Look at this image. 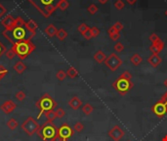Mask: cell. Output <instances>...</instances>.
Returning <instances> with one entry per match:
<instances>
[{
    "mask_svg": "<svg viewBox=\"0 0 167 141\" xmlns=\"http://www.w3.org/2000/svg\"><path fill=\"white\" fill-rule=\"evenodd\" d=\"M91 32H92V34H93V38H96V36H98L100 34V29L97 27H93L91 28Z\"/></svg>",
    "mask_w": 167,
    "mask_h": 141,
    "instance_id": "cell-42",
    "label": "cell"
},
{
    "mask_svg": "<svg viewBox=\"0 0 167 141\" xmlns=\"http://www.w3.org/2000/svg\"><path fill=\"white\" fill-rule=\"evenodd\" d=\"M158 39H159V38H158V35L157 34V33H153V34L150 35V40H151V43H154L155 41H157Z\"/></svg>",
    "mask_w": 167,
    "mask_h": 141,
    "instance_id": "cell-43",
    "label": "cell"
},
{
    "mask_svg": "<svg viewBox=\"0 0 167 141\" xmlns=\"http://www.w3.org/2000/svg\"><path fill=\"white\" fill-rule=\"evenodd\" d=\"M1 24L3 27L5 28V29H10L14 27L15 24H16V19H14L11 15H8V16L4 17L1 20Z\"/></svg>",
    "mask_w": 167,
    "mask_h": 141,
    "instance_id": "cell-13",
    "label": "cell"
},
{
    "mask_svg": "<svg viewBox=\"0 0 167 141\" xmlns=\"http://www.w3.org/2000/svg\"><path fill=\"white\" fill-rule=\"evenodd\" d=\"M88 12L90 13V14H92V15L96 14V13L98 12V7L96 6L95 4H91L90 6L88 7Z\"/></svg>",
    "mask_w": 167,
    "mask_h": 141,
    "instance_id": "cell-33",
    "label": "cell"
},
{
    "mask_svg": "<svg viewBox=\"0 0 167 141\" xmlns=\"http://www.w3.org/2000/svg\"><path fill=\"white\" fill-rule=\"evenodd\" d=\"M88 28H88V26L86 24H81V25H79V27H78V28H77V29H78V32L81 33V34H83V33L86 32Z\"/></svg>",
    "mask_w": 167,
    "mask_h": 141,
    "instance_id": "cell-36",
    "label": "cell"
},
{
    "mask_svg": "<svg viewBox=\"0 0 167 141\" xmlns=\"http://www.w3.org/2000/svg\"><path fill=\"white\" fill-rule=\"evenodd\" d=\"M114 7L117 9V10H121L124 8V3L122 0H116V2L114 3Z\"/></svg>",
    "mask_w": 167,
    "mask_h": 141,
    "instance_id": "cell-34",
    "label": "cell"
},
{
    "mask_svg": "<svg viewBox=\"0 0 167 141\" xmlns=\"http://www.w3.org/2000/svg\"><path fill=\"white\" fill-rule=\"evenodd\" d=\"M107 32H109V34L110 35V34H113V33H116V32H117L116 31V28H114L113 27H110V28H109V31H107Z\"/></svg>",
    "mask_w": 167,
    "mask_h": 141,
    "instance_id": "cell-47",
    "label": "cell"
},
{
    "mask_svg": "<svg viewBox=\"0 0 167 141\" xmlns=\"http://www.w3.org/2000/svg\"><path fill=\"white\" fill-rule=\"evenodd\" d=\"M151 111H153V113L159 118H163L167 114L166 106H165V104L163 103L162 100H159V101L155 103L154 105L151 107Z\"/></svg>",
    "mask_w": 167,
    "mask_h": 141,
    "instance_id": "cell-10",
    "label": "cell"
},
{
    "mask_svg": "<svg viewBox=\"0 0 167 141\" xmlns=\"http://www.w3.org/2000/svg\"><path fill=\"white\" fill-rule=\"evenodd\" d=\"M124 134H125L124 130L122 128H120V127H118V125H114V127L109 131V136L113 141H119L122 137L124 136Z\"/></svg>",
    "mask_w": 167,
    "mask_h": 141,
    "instance_id": "cell-11",
    "label": "cell"
},
{
    "mask_svg": "<svg viewBox=\"0 0 167 141\" xmlns=\"http://www.w3.org/2000/svg\"><path fill=\"white\" fill-rule=\"evenodd\" d=\"M69 2H68V0H62V1L59 3V5H58V8L60 9L61 11H66V9L69 8Z\"/></svg>",
    "mask_w": 167,
    "mask_h": 141,
    "instance_id": "cell-26",
    "label": "cell"
},
{
    "mask_svg": "<svg viewBox=\"0 0 167 141\" xmlns=\"http://www.w3.org/2000/svg\"><path fill=\"white\" fill-rule=\"evenodd\" d=\"M160 100H162L163 101V103L165 104V106H166V109H167V91L165 92L164 94H163V96L161 97V99Z\"/></svg>",
    "mask_w": 167,
    "mask_h": 141,
    "instance_id": "cell-46",
    "label": "cell"
},
{
    "mask_svg": "<svg viewBox=\"0 0 167 141\" xmlns=\"http://www.w3.org/2000/svg\"><path fill=\"white\" fill-rule=\"evenodd\" d=\"M98 1L100 3H102V4H105V3H107V1H109V0H98Z\"/></svg>",
    "mask_w": 167,
    "mask_h": 141,
    "instance_id": "cell-49",
    "label": "cell"
},
{
    "mask_svg": "<svg viewBox=\"0 0 167 141\" xmlns=\"http://www.w3.org/2000/svg\"><path fill=\"white\" fill-rule=\"evenodd\" d=\"M164 86H166L167 87V79L165 80V81H164Z\"/></svg>",
    "mask_w": 167,
    "mask_h": 141,
    "instance_id": "cell-52",
    "label": "cell"
},
{
    "mask_svg": "<svg viewBox=\"0 0 167 141\" xmlns=\"http://www.w3.org/2000/svg\"><path fill=\"white\" fill-rule=\"evenodd\" d=\"M56 76H57V79H58L59 80L62 81V80H64L68 76H66V72H64V70H58L57 74H56Z\"/></svg>",
    "mask_w": 167,
    "mask_h": 141,
    "instance_id": "cell-28",
    "label": "cell"
},
{
    "mask_svg": "<svg viewBox=\"0 0 167 141\" xmlns=\"http://www.w3.org/2000/svg\"><path fill=\"white\" fill-rule=\"evenodd\" d=\"M93 111H94V108H93V106L91 105V104H89V103L85 104V105L82 107V112L85 115H87V116H88V115L92 114Z\"/></svg>",
    "mask_w": 167,
    "mask_h": 141,
    "instance_id": "cell-24",
    "label": "cell"
},
{
    "mask_svg": "<svg viewBox=\"0 0 167 141\" xmlns=\"http://www.w3.org/2000/svg\"><path fill=\"white\" fill-rule=\"evenodd\" d=\"M15 97H16L19 101H23V100H25V97H27V94H25L24 91H18L17 93L15 94Z\"/></svg>",
    "mask_w": 167,
    "mask_h": 141,
    "instance_id": "cell-30",
    "label": "cell"
},
{
    "mask_svg": "<svg viewBox=\"0 0 167 141\" xmlns=\"http://www.w3.org/2000/svg\"><path fill=\"white\" fill-rule=\"evenodd\" d=\"M122 60L117 56L116 54H110L109 57L107 58V60L105 61V64L106 66L109 68L110 70H113V72H114V70H116L119 67L122 65Z\"/></svg>",
    "mask_w": 167,
    "mask_h": 141,
    "instance_id": "cell-9",
    "label": "cell"
},
{
    "mask_svg": "<svg viewBox=\"0 0 167 141\" xmlns=\"http://www.w3.org/2000/svg\"><path fill=\"white\" fill-rule=\"evenodd\" d=\"M165 15H166V16H167V10L165 11Z\"/></svg>",
    "mask_w": 167,
    "mask_h": 141,
    "instance_id": "cell-53",
    "label": "cell"
},
{
    "mask_svg": "<svg viewBox=\"0 0 167 141\" xmlns=\"http://www.w3.org/2000/svg\"><path fill=\"white\" fill-rule=\"evenodd\" d=\"M55 113H56V116H57L58 118H64V117H65V115H66L65 110H64V109H62V108H58L57 110L55 111Z\"/></svg>",
    "mask_w": 167,
    "mask_h": 141,
    "instance_id": "cell-32",
    "label": "cell"
},
{
    "mask_svg": "<svg viewBox=\"0 0 167 141\" xmlns=\"http://www.w3.org/2000/svg\"><path fill=\"white\" fill-rule=\"evenodd\" d=\"M83 36H84V38L85 39H91L92 38H93V34H92V32H91V28H88L86 32H85L83 34H82Z\"/></svg>",
    "mask_w": 167,
    "mask_h": 141,
    "instance_id": "cell-37",
    "label": "cell"
},
{
    "mask_svg": "<svg viewBox=\"0 0 167 141\" xmlns=\"http://www.w3.org/2000/svg\"><path fill=\"white\" fill-rule=\"evenodd\" d=\"M83 128H84V125H83L82 122H75L74 125H73V130L75 132H81L83 130Z\"/></svg>",
    "mask_w": 167,
    "mask_h": 141,
    "instance_id": "cell-27",
    "label": "cell"
},
{
    "mask_svg": "<svg viewBox=\"0 0 167 141\" xmlns=\"http://www.w3.org/2000/svg\"><path fill=\"white\" fill-rule=\"evenodd\" d=\"M4 55L6 56L7 59H9V60H12V59L15 58V56H16V53H15V51L12 49V48H11V49L7 50V51L5 52Z\"/></svg>",
    "mask_w": 167,
    "mask_h": 141,
    "instance_id": "cell-29",
    "label": "cell"
},
{
    "mask_svg": "<svg viewBox=\"0 0 167 141\" xmlns=\"http://www.w3.org/2000/svg\"><path fill=\"white\" fill-rule=\"evenodd\" d=\"M136 1H137V0H126V2H127L128 4H130V5H133V4H135V3H136Z\"/></svg>",
    "mask_w": 167,
    "mask_h": 141,
    "instance_id": "cell-48",
    "label": "cell"
},
{
    "mask_svg": "<svg viewBox=\"0 0 167 141\" xmlns=\"http://www.w3.org/2000/svg\"><path fill=\"white\" fill-rule=\"evenodd\" d=\"M25 27L28 29L29 32H36V29L38 28V26H37L36 22L33 21V20H28V22H25Z\"/></svg>",
    "mask_w": 167,
    "mask_h": 141,
    "instance_id": "cell-19",
    "label": "cell"
},
{
    "mask_svg": "<svg viewBox=\"0 0 167 141\" xmlns=\"http://www.w3.org/2000/svg\"><path fill=\"white\" fill-rule=\"evenodd\" d=\"M7 127H8L11 130H14L19 127V122L15 120V118H10V120L7 122Z\"/></svg>",
    "mask_w": 167,
    "mask_h": 141,
    "instance_id": "cell-23",
    "label": "cell"
},
{
    "mask_svg": "<svg viewBox=\"0 0 167 141\" xmlns=\"http://www.w3.org/2000/svg\"><path fill=\"white\" fill-rule=\"evenodd\" d=\"M66 76H69L70 79H74L78 76V70H77L74 67H69V70H66Z\"/></svg>",
    "mask_w": 167,
    "mask_h": 141,
    "instance_id": "cell-20",
    "label": "cell"
},
{
    "mask_svg": "<svg viewBox=\"0 0 167 141\" xmlns=\"http://www.w3.org/2000/svg\"><path fill=\"white\" fill-rule=\"evenodd\" d=\"M161 141H167V134H166V135H164V136L162 137Z\"/></svg>",
    "mask_w": 167,
    "mask_h": 141,
    "instance_id": "cell-50",
    "label": "cell"
},
{
    "mask_svg": "<svg viewBox=\"0 0 167 141\" xmlns=\"http://www.w3.org/2000/svg\"><path fill=\"white\" fill-rule=\"evenodd\" d=\"M8 74V70H7L4 66L0 65V81L2 80V79H4V76Z\"/></svg>",
    "mask_w": 167,
    "mask_h": 141,
    "instance_id": "cell-31",
    "label": "cell"
},
{
    "mask_svg": "<svg viewBox=\"0 0 167 141\" xmlns=\"http://www.w3.org/2000/svg\"><path fill=\"white\" fill-rule=\"evenodd\" d=\"M36 133L43 141H54L58 135V128L53 122L47 121L40 125Z\"/></svg>",
    "mask_w": 167,
    "mask_h": 141,
    "instance_id": "cell-4",
    "label": "cell"
},
{
    "mask_svg": "<svg viewBox=\"0 0 167 141\" xmlns=\"http://www.w3.org/2000/svg\"><path fill=\"white\" fill-rule=\"evenodd\" d=\"M44 115H45V117L47 118V121H49V122H54L55 118H57V116H56V113L54 110H51Z\"/></svg>",
    "mask_w": 167,
    "mask_h": 141,
    "instance_id": "cell-25",
    "label": "cell"
},
{
    "mask_svg": "<svg viewBox=\"0 0 167 141\" xmlns=\"http://www.w3.org/2000/svg\"><path fill=\"white\" fill-rule=\"evenodd\" d=\"M114 50L116 52H121L124 50V45L120 42H117L116 45H114Z\"/></svg>",
    "mask_w": 167,
    "mask_h": 141,
    "instance_id": "cell-40",
    "label": "cell"
},
{
    "mask_svg": "<svg viewBox=\"0 0 167 141\" xmlns=\"http://www.w3.org/2000/svg\"><path fill=\"white\" fill-rule=\"evenodd\" d=\"M16 108H17L16 103L13 102L12 100H7V101H5L1 106H0V110H2L3 112L7 115L11 114Z\"/></svg>",
    "mask_w": 167,
    "mask_h": 141,
    "instance_id": "cell-12",
    "label": "cell"
},
{
    "mask_svg": "<svg viewBox=\"0 0 167 141\" xmlns=\"http://www.w3.org/2000/svg\"><path fill=\"white\" fill-rule=\"evenodd\" d=\"M107 57L106 56V54L102 50H99L98 52H96L94 55V60L97 63H99V64H102V63L105 62L107 60Z\"/></svg>",
    "mask_w": 167,
    "mask_h": 141,
    "instance_id": "cell-16",
    "label": "cell"
},
{
    "mask_svg": "<svg viewBox=\"0 0 167 141\" xmlns=\"http://www.w3.org/2000/svg\"><path fill=\"white\" fill-rule=\"evenodd\" d=\"M54 141H62V139H61L60 137H59L58 135H57V137H56V138L54 139Z\"/></svg>",
    "mask_w": 167,
    "mask_h": 141,
    "instance_id": "cell-51",
    "label": "cell"
},
{
    "mask_svg": "<svg viewBox=\"0 0 167 141\" xmlns=\"http://www.w3.org/2000/svg\"><path fill=\"white\" fill-rule=\"evenodd\" d=\"M57 32H58V29L54 25H49L45 28V33L49 38H54V36L57 34Z\"/></svg>",
    "mask_w": 167,
    "mask_h": 141,
    "instance_id": "cell-17",
    "label": "cell"
},
{
    "mask_svg": "<svg viewBox=\"0 0 167 141\" xmlns=\"http://www.w3.org/2000/svg\"><path fill=\"white\" fill-rule=\"evenodd\" d=\"M57 106H58V103L51 97L50 94L48 93L43 94L42 97L35 103V107L39 110V114L37 115V118H39L43 114L57 108Z\"/></svg>",
    "mask_w": 167,
    "mask_h": 141,
    "instance_id": "cell-6",
    "label": "cell"
},
{
    "mask_svg": "<svg viewBox=\"0 0 167 141\" xmlns=\"http://www.w3.org/2000/svg\"><path fill=\"white\" fill-rule=\"evenodd\" d=\"M131 79H132V75L128 70H125L124 73L121 74L120 76H118V79H116V80L113 81V86L120 95L124 96L134 86V84L131 81Z\"/></svg>",
    "mask_w": 167,
    "mask_h": 141,
    "instance_id": "cell-3",
    "label": "cell"
},
{
    "mask_svg": "<svg viewBox=\"0 0 167 141\" xmlns=\"http://www.w3.org/2000/svg\"><path fill=\"white\" fill-rule=\"evenodd\" d=\"M39 128H40V125L38 124V122H37L35 118L32 117H28L21 125V128L29 136H31L34 134V133H36Z\"/></svg>",
    "mask_w": 167,
    "mask_h": 141,
    "instance_id": "cell-7",
    "label": "cell"
},
{
    "mask_svg": "<svg viewBox=\"0 0 167 141\" xmlns=\"http://www.w3.org/2000/svg\"><path fill=\"white\" fill-rule=\"evenodd\" d=\"M6 51H7V49H6L5 45H4V44H3L1 41H0V58H1L2 55H4V54H5V52H6Z\"/></svg>",
    "mask_w": 167,
    "mask_h": 141,
    "instance_id": "cell-44",
    "label": "cell"
},
{
    "mask_svg": "<svg viewBox=\"0 0 167 141\" xmlns=\"http://www.w3.org/2000/svg\"><path fill=\"white\" fill-rule=\"evenodd\" d=\"M3 36L9 41L15 44L25 40H31L35 35V32H29L25 27V22L21 17L16 18V24L10 29H5L2 32Z\"/></svg>",
    "mask_w": 167,
    "mask_h": 141,
    "instance_id": "cell-1",
    "label": "cell"
},
{
    "mask_svg": "<svg viewBox=\"0 0 167 141\" xmlns=\"http://www.w3.org/2000/svg\"><path fill=\"white\" fill-rule=\"evenodd\" d=\"M44 18H49L56 10L62 0H28Z\"/></svg>",
    "mask_w": 167,
    "mask_h": 141,
    "instance_id": "cell-2",
    "label": "cell"
},
{
    "mask_svg": "<svg viewBox=\"0 0 167 141\" xmlns=\"http://www.w3.org/2000/svg\"><path fill=\"white\" fill-rule=\"evenodd\" d=\"M56 36L58 38V39H60L61 41H63V40H65L66 38H68V32H66L64 28H60V29H58Z\"/></svg>",
    "mask_w": 167,
    "mask_h": 141,
    "instance_id": "cell-22",
    "label": "cell"
},
{
    "mask_svg": "<svg viewBox=\"0 0 167 141\" xmlns=\"http://www.w3.org/2000/svg\"><path fill=\"white\" fill-rule=\"evenodd\" d=\"M148 64H150L151 67L157 68V67L159 66V64L162 62V59L159 57L158 54H153V55H151V56L148 57Z\"/></svg>",
    "mask_w": 167,
    "mask_h": 141,
    "instance_id": "cell-14",
    "label": "cell"
},
{
    "mask_svg": "<svg viewBox=\"0 0 167 141\" xmlns=\"http://www.w3.org/2000/svg\"><path fill=\"white\" fill-rule=\"evenodd\" d=\"M130 61L134 66H139L141 63H142V57L140 56L139 54H134L133 56L130 58Z\"/></svg>",
    "mask_w": 167,
    "mask_h": 141,
    "instance_id": "cell-21",
    "label": "cell"
},
{
    "mask_svg": "<svg viewBox=\"0 0 167 141\" xmlns=\"http://www.w3.org/2000/svg\"><path fill=\"white\" fill-rule=\"evenodd\" d=\"M150 50L151 51V53L153 54H159L161 52V50L159 49L157 46H155L154 44H151V47H150Z\"/></svg>",
    "mask_w": 167,
    "mask_h": 141,
    "instance_id": "cell-35",
    "label": "cell"
},
{
    "mask_svg": "<svg viewBox=\"0 0 167 141\" xmlns=\"http://www.w3.org/2000/svg\"><path fill=\"white\" fill-rule=\"evenodd\" d=\"M12 49L16 53V56H18L21 60H25L35 50V45L31 42V40H25V41L13 44Z\"/></svg>",
    "mask_w": 167,
    "mask_h": 141,
    "instance_id": "cell-5",
    "label": "cell"
},
{
    "mask_svg": "<svg viewBox=\"0 0 167 141\" xmlns=\"http://www.w3.org/2000/svg\"><path fill=\"white\" fill-rule=\"evenodd\" d=\"M81 105H82V101H81L78 97H76V96H74V97H72L69 101V106L73 110L79 109L81 107Z\"/></svg>",
    "mask_w": 167,
    "mask_h": 141,
    "instance_id": "cell-15",
    "label": "cell"
},
{
    "mask_svg": "<svg viewBox=\"0 0 167 141\" xmlns=\"http://www.w3.org/2000/svg\"><path fill=\"white\" fill-rule=\"evenodd\" d=\"M120 38V34L119 32H116V33H113V34L110 35V38L113 40V41H117L118 39Z\"/></svg>",
    "mask_w": 167,
    "mask_h": 141,
    "instance_id": "cell-41",
    "label": "cell"
},
{
    "mask_svg": "<svg viewBox=\"0 0 167 141\" xmlns=\"http://www.w3.org/2000/svg\"><path fill=\"white\" fill-rule=\"evenodd\" d=\"M74 131L72 128H70V125L68 124H63L60 128H58V136L62 139V141H68L70 137L73 136Z\"/></svg>",
    "mask_w": 167,
    "mask_h": 141,
    "instance_id": "cell-8",
    "label": "cell"
},
{
    "mask_svg": "<svg viewBox=\"0 0 167 141\" xmlns=\"http://www.w3.org/2000/svg\"><path fill=\"white\" fill-rule=\"evenodd\" d=\"M113 27L116 28V31L117 32H121L122 29H123V25H122L120 22H116V24H114Z\"/></svg>",
    "mask_w": 167,
    "mask_h": 141,
    "instance_id": "cell-38",
    "label": "cell"
},
{
    "mask_svg": "<svg viewBox=\"0 0 167 141\" xmlns=\"http://www.w3.org/2000/svg\"><path fill=\"white\" fill-rule=\"evenodd\" d=\"M151 44H154V45H155V46H157L161 51L163 50V48H164V42H163L160 38H159V39L157 40V41H155L154 43H151Z\"/></svg>",
    "mask_w": 167,
    "mask_h": 141,
    "instance_id": "cell-39",
    "label": "cell"
},
{
    "mask_svg": "<svg viewBox=\"0 0 167 141\" xmlns=\"http://www.w3.org/2000/svg\"><path fill=\"white\" fill-rule=\"evenodd\" d=\"M13 69L16 70L18 74H23L25 70H27V66H25L22 61H19L14 65Z\"/></svg>",
    "mask_w": 167,
    "mask_h": 141,
    "instance_id": "cell-18",
    "label": "cell"
},
{
    "mask_svg": "<svg viewBox=\"0 0 167 141\" xmlns=\"http://www.w3.org/2000/svg\"><path fill=\"white\" fill-rule=\"evenodd\" d=\"M5 13H6V8L1 4V3H0V18H2V16Z\"/></svg>",
    "mask_w": 167,
    "mask_h": 141,
    "instance_id": "cell-45",
    "label": "cell"
}]
</instances>
